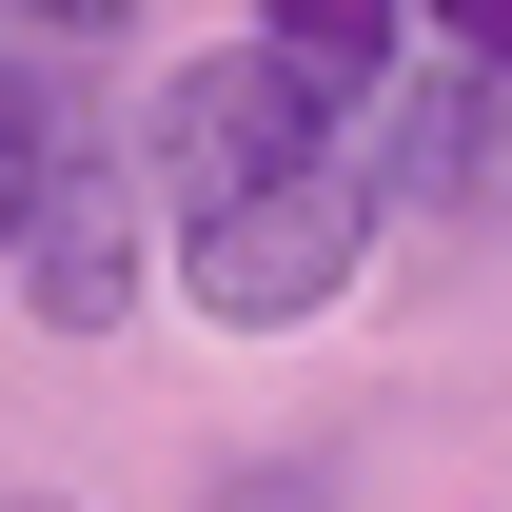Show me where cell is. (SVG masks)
<instances>
[{
    "instance_id": "cell-1",
    "label": "cell",
    "mask_w": 512,
    "mask_h": 512,
    "mask_svg": "<svg viewBox=\"0 0 512 512\" xmlns=\"http://www.w3.org/2000/svg\"><path fill=\"white\" fill-rule=\"evenodd\" d=\"M375 217H394L375 158H335V178H296V197H237V217H178V296H197L217 335H296V316L355 296Z\"/></svg>"
},
{
    "instance_id": "cell-3",
    "label": "cell",
    "mask_w": 512,
    "mask_h": 512,
    "mask_svg": "<svg viewBox=\"0 0 512 512\" xmlns=\"http://www.w3.org/2000/svg\"><path fill=\"white\" fill-rule=\"evenodd\" d=\"M375 178H394V197H512V79H493V60H414Z\"/></svg>"
},
{
    "instance_id": "cell-8",
    "label": "cell",
    "mask_w": 512,
    "mask_h": 512,
    "mask_svg": "<svg viewBox=\"0 0 512 512\" xmlns=\"http://www.w3.org/2000/svg\"><path fill=\"white\" fill-rule=\"evenodd\" d=\"M434 20H453V60H493V79H512V0H434Z\"/></svg>"
},
{
    "instance_id": "cell-7",
    "label": "cell",
    "mask_w": 512,
    "mask_h": 512,
    "mask_svg": "<svg viewBox=\"0 0 512 512\" xmlns=\"http://www.w3.org/2000/svg\"><path fill=\"white\" fill-rule=\"evenodd\" d=\"M20 40H60V60H79V40H119V0H20Z\"/></svg>"
},
{
    "instance_id": "cell-9",
    "label": "cell",
    "mask_w": 512,
    "mask_h": 512,
    "mask_svg": "<svg viewBox=\"0 0 512 512\" xmlns=\"http://www.w3.org/2000/svg\"><path fill=\"white\" fill-rule=\"evenodd\" d=\"M0 512H60V493H0Z\"/></svg>"
},
{
    "instance_id": "cell-4",
    "label": "cell",
    "mask_w": 512,
    "mask_h": 512,
    "mask_svg": "<svg viewBox=\"0 0 512 512\" xmlns=\"http://www.w3.org/2000/svg\"><path fill=\"white\" fill-rule=\"evenodd\" d=\"M79 158H99V119H79L60 60H0V276L40 256V217L79 197Z\"/></svg>"
},
{
    "instance_id": "cell-6",
    "label": "cell",
    "mask_w": 512,
    "mask_h": 512,
    "mask_svg": "<svg viewBox=\"0 0 512 512\" xmlns=\"http://www.w3.org/2000/svg\"><path fill=\"white\" fill-rule=\"evenodd\" d=\"M256 40H276V60L316 79V99H394V0H256Z\"/></svg>"
},
{
    "instance_id": "cell-5",
    "label": "cell",
    "mask_w": 512,
    "mask_h": 512,
    "mask_svg": "<svg viewBox=\"0 0 512 512\" xmlns=\"http://www.w3.org/2000/svg\"><path fill=\"white\" fill-rule=\"evenodd\" d=\"M20 296H40V335H119V296H138V237H119V178H99V158H79V197L40 217Z\"/></svg>"
},
{
    "instance_id": "cell-2",
    "label": "cell",
    "mask_w": 512,
    "mask_h": 512,
    "mask_svg": "<svg viewBox=\"0 0 512 512\" xmlns=\"http://www.w3.org/2000/svg\"><path fill=\"white\" fill-rule=\"evenodd\" d=\"M355 138H335V99L276 40L256 60H197L178 99H158V217H237V197H296V178H335Z\"/></svg>"
}]
</instances>
